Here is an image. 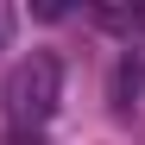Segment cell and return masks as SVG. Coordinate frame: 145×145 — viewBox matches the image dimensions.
Listing matches in <instances>:
<instances>
[{
    "label": "cell",
    "mask_w": 145,
    "mask_h": 145,
    "mask_svg": "<svg viewBox=\"0 0 145 145\" xmlns=\"http://www.w3.org/2000/svg\"><path fill=\"white\" fill-rule=\"evenodd\" d=\"M57 95H63V63L51 51H25L13 69H7V88H0V101H7V126H13V145H38V133L51 126L57 114Z\"/></svg>",
    "instance_id": "obj_1"
},
{
    "label": "cell",
    "mask_w": 145,
    "mask_h": 145,
    "mask_svg": "<svg viewBox=\"0 0 145 145\" xmlns=\"http://www.w3.org/2000/svg\"><path fill=\"white\" fill-rule=\"evenodd\" d=\"M139 82H145V57H126V63H120V82H114V101H120V107H133Z\"/></svg>",
    "instance_id": "obj_2"
},
{
    "label": "cell",
    "mask_w": 145,
    "mask_h": 145,
    "mask_svg": "<svg viewBox=\"0 0 145 145\" xmlns=\"http://www.w3.org/2000/svg\"><path fill=\"white\" fill-rule=\"evenodd\" d=\"M95 19L114 32H145V7H95Z\"/></svg>",
    "instance_id": "obj_3"
},
{
    "label": "cell",
    "mask_w": 145,
    "mask_h": 145,
    "mask_svg": "<svg viewBox=\"0 0 145 145\" xmlns=\"http://www.w3.org/2000/svg\"><path fill=\"white\" fill-rule=\"evenodd\" d=\"M0 44H7V13H0Z\"/></svg>",
    "instance_id": "obj_4"
}]
</instances>
